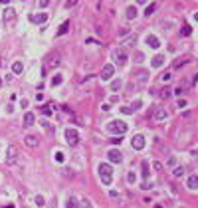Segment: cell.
I'll return each mask as SVG.
<instances>
[{
	"instance_id": "cell-2",
	"label": "cell",
	"mask_w": 198,
	"mask_h": 208,
	"mask_svg": "<svg viewBox=\"0 0 198 208\" xmlns=\"http://www.w3.org/2000/svg\"><path fill=\"white\" fill-rule=\"evenodd\" d=\"M107 129H109L111 133H119V135H123V133L127 131V123H123V121H109V125H107Z\"/></svg>"
},
{
	"instance_id": "cell-8",
	"label": "cell",
	"mask_w": 198,
	"mask_h": 208,
	"mask_svg": "<svg viewBox=\"0 0 198 208\" xmlns=\"http://www.w3.org/2000/svg\"><path fill=\"white\" fill-rule=\"evenodd\" d=\"M107 155H109V161H111V163H121V161H123L121 151H117V149H111Z\"/></svg>"
},
{
	"instance_id": "cell-18",
	"label": "cell",
	"mask_w": 198,
	"mask_h": 208,
	"mask_svg": "<svg viewBox=\"0 0 198 208\" xmlns=\"http://www.w3.org/2000/svg\"><path fill=\"white\" fill-rule=\"evenodd\" d=\"M196 184H198V176L192 175L190 178H188V188H192V190H194V188H196Z\"/></svg>"
},
{
	"instance_id": "cell-10",
	"label": "cell",
	"mask_w": 198,
	"mask_h": 208,
	"mask_svg": "<svg viewBox=\"0 0 198 208\" xmlns=\"http://www.w3.org/2000/svg\"><path fill=\"white\" fill-rule=\"evenodd\" d=\"M30 20H32L34 24H44L46 20H48V14H46V12H42V14H32Z\"/></svg>"
},
{
	"instance_id": "cell-9",
	"label": "cell",
	"mask_w": 198,
	"mask_h": 208,
	"mask_svg": "<svg viewBox=\"0 0 198 208\" xmlns=\"http://www.w3.org/2000/svg\"><path fill=\"white\" fill-rule=\"evenodd\" d=\"M113 71H115V67L111 66V64H107V66H103V69H101V79H111V76H113Z\"/></svg>"
},
{
	"instance_id": "cell-28",
	"label": "cell",
	"mask_w": 198,
	"mask_h": 208,
	"mask_svg": "<svg viewBox=\"0 0 198 208\" xmlns=\"http://www.w3.org/2000/svg\"><path fill=\"white\" fill-rule=\"evenodd\" d=\"M42 113H44L46 117H50V115H52V109H50V105H44V107H42Z\"/></svg>"
},
{
	"instance_id": "cell-33",
	"label": "cell",
	"mask_w": 198,
	"mask_h": 208,
	"mask_svg": "<svg viewBox=\"0 0 198 208\" xmlns=\"http://www.w3.org/2000/svg\"><path fill=\"white\" fill-rule=\"evenodd\" d=\"M36 204H38V206H44V198H42V196H36Z\"/></svg>"
},
{
	"instance_id": "cell-27",
	"label": "cell",
	"mask_w": 198,
	"mask_h": 208,
	"mask_svg": "<svg viewBox=\"0 0 198 208\" xmlns=\"http://www.w3.org/2000/svg\"><path fill=\"white\" fill-rule=\"evenodd\" d=\"M172 175H174V176H182V175H184V168H182V166H176Z\"/></svg>"
},
{
	"instance_id": "cell-16",
	"label": "cell",
	"mask_w": 198,
	"mask_h": 208,
	"mask_svg": "<svg viewBox=\"0 0 198 208\" xmlns=\"http://www.w3.org/2000/svg\"><path fill=\"white\" fill-rule=\"evenodd\" d=\"M163 64H165V58L163 55H154L153 58V67H161Z\"/></svg>"
},
{
	"instance_id": "cell-6",
	"label": "cell",
	"mask_w": 198,
	"mask_h": 208,
	"mask_svg": "<svg viewBox=\"0 0 198 208\" xmlns=\"http://www.w3.org/2000/svg\"><path fill=\"white\" fill-rule=\"evenodd\" d=\"M66 141L69 143V145H77V141H79V135H77L75 129H67V131H66Z\"/></svg>"
},
{
	"instance_id": "cell-25",
	"label": "cell",
	"mask_w": 198,
	"mask_h": 208,
	"mask_svg": "<svg viewBox=\"0 0 198 208\" xmlns=\"http://www.w3.org/2000/svg\"><path fill=\"white\" fill-rule=\"evenodd\" d=\"M190 32H192V28H190V26H182V30H180L182 36H190Z\"/></svg>"
},
{
	"instance_id": "cell-24",
	"label": "cell",
	"mask_w": 198,
	"mask_h": 208,
	"mask_svg": "<svg viewBox=\"0 0 198 208\" xmlns=\"http://www.w3.org/2000/svg\"><path fill=\"white\" fill-rule=\"evenodd\" d=\"M62 81H64V77H62V76H54V79H52V85L55 87V85H60Z\"/></svg>"
},
{
	"instance_id": "cell-1",
	"label": "cell",
	"mask_w": 198,
	"mask_h": 208,
	"mask_svg": "<svg viewBox=\"0 0 198 208\" xmlns=\"http://www.w3.org/2000/svg\"><path fill=\"white\" fill-rule=\"evenodd\" d=\"M99 176H101L103 184L109 186L111 180H113V168H111V164H99Z\"/></svg>"
},
{
	"instance_id": "cell-13",
	"label": "cell",
	"mask_w": 198,
	"mask_h": 208,
	"mask_svg": "<svg viewBox=\"0 0 198 208\" xmlns=\"http://www.w3.org/2000/svg\"><path fill=\"white\" fill-rule=\"evenodd\" d=\"M147 46H151V48H154V50H156V48L161 46V44H159V38L149 34V36H147Z\"/></svg>"
},
{
	"instance_id": "cell-17",
	"label": "cell",
	"mask_w": 198,
	"mask_h": 208,
	"mask_svg": "<svg viewBox=\"0 0 198 208\" xmlns=\"http://www.w3.org/2000/svg\"><path fill=\"white\" fill-rule=\"evenodd\" d=\"M133 18H137V8H135V6H129V8H127V20H133Z\"/></svg>"
},
{
	"instance_id": "cell-35",
	"label": "cell",
	"mask_w": 198,
	"mask_h": 208,
	"mask_svg": "<svg viewBox=\"0 0 198 208\" xmlns=\"http://www.w3.org/2000/svg\"><path fill=\"white\" fill-rule=\"evenodd\" d=\"M178 107H186V99H180L178 101Z\"/></svg>"
},
{
	"instance_id": "cell-22",
	"label": "cell",
	"mask_w": 198,
	"mask_h": 208,
	"mask_svg": "<svg viewBox=\"0 0 198 208\" xmlns=\"http://www.w3.org/2000/svg\"><path fill=\"white\" fill-rule=\"evenodd\" d=\"M170 93H172V89H168V87H163L161 89V97H170Z\"/></svg>"
},
{
	"instance_id": "cell-12",
	"label": "cell",
	"mask_w": 198,
	"mask_h": 208,
	"mask_svg": "<svg viewBox=\"0 0 198 208\" xmlns=\"http://www.w3.org/2000/svg\"><path fill=\"white\" fill-rule=\"evenodd\" d=\"M24 141H26L28 147H38V145H40L38 137H34V135H26V137H24Z\"/></svg>"
},
{
	"instance_id": "cell-36",
	"label": "cell",
	"mask_w": 198,
	"mask_h": 208,
	"mask_svg": "<svg viewBox=\"0 0 198 208\" xmlns=\"http://www.w3.org/2000/svg\"><path fill=\"white\" fill-rule=\"evenodd\" d=\"M83 208H93V206H91V202H89V200H83Z\"/></svg>"
},
{
	"instance_id": "cell-20",
	"label": "cell",
	"mask_w": 198,
	"mask_h": 208,
	"mask_svg": "<svg viewBox=\"0 0 198 208\" xmlns=\"http://www.w3.org/2000/svg\"><path fill=\"white\" fill-rule=\"evenodd\" d=\"M67 30H69V22H64L62 26H60V30H57V36H62V34H66Z\"/></svg>"
},
{
	"instance_id": "cell-29",
	"label": "cell",
	"mask_w": 198,
	"mask_h": 208,
	"mask_svg": "<svg viewBox=\"0 0 198 208\" xmlns=\"http://www.w3.org/2000/svg\"><path fill=\"white\" fill-rule=\"evenodd\" d=\"M143 176H145V178L149 176V163H147V161L143 163Z\"/></svg>"
},
{
	"instance_id": "cell-30",
	"label": "cell",
	"mask_w": 198,
	"mask_h": 208,
	"mask_svg": "<svg viewBox=\"0 0 198 208\" xmlns=\"http://www.w3.org/2000/svg\"><path fill=\"white\" fill-rule=\"evenodd\" d=\"M127 180H129V182H135V180H137V176H135V173H129V175H127Z\"/></svg>"
},
{
	"instance_id": "cell-19",
	"label": "cell",
	"mask_w": 198,
	"mask_h": 208,
	"mask_svg": "<svg viewBox=\"0 0 198 208\" xmlns=\"http://www.w3.org/2000/svg\"><path fill=\"white\" fill-rule=\"evenodd\" d=\"M22 69H24L22 62H16V64L12 66V71H14V73H22Z\"/></svg>"
},
{
	"instance_id": "cell-31",
	"label": "cell",
	"mask_w": 198,
	"mask_h": 208,
	"mask_svg": "<svg viewBox=\"0 0 198 208\" xmlns=\"http://www.w3.org/2000/svg\"><path fill=\"white\" fill-rule=\"evenodd\" d=\"M119 87H121V81H113V83H111V89H113V91H117Z\"/></svg>"
},
{
	"instance_id": "cell-26",
	"label": "cell",
	"mask_w": 198,
	"mask_h": 208,
	"mask_svg": "<svg viewBox=\"0 0 198 208\" xmlns=\"http://www.w3.org/2000/svg\"><path fill=\"white\" fill-rule=\"evenodd\" d=\"M184 64H186V60H176L174 64H172V67H174V69H178V67H180V66H184Z\"/></svg>"
},
{
	"instance_id": "cell-4",
	"label": "cell",
	"mask_w": 198,
	"mask_h": 208,
	"mask_svg": "<svg viewBox=\"0 0 198 208\" xmlns=\"http://www.w3.org/2000/svg\"><path fill=\"white\" fill-rule=\"evenodd\" d=\"M113 58H115V62H117L119 66H125V64H127V52H125V50H115V52H113Z\"/></svg>"
},
{
	"instance_id": "cell-5",
	"label": "cell",
	"mask_w": 198,
	"mask_h": 208,
	"mask_svg": "<svg viewBox=\"0 0 198 208\" xmlns=\"http://www.w3.org/2000/svg\"><path fill=\"white\" fill-rule=\"evenodd\" d=\"M131 145H133V149H135V151L145 149V137H143V135H135V137H133V141H131Z\"/></svg>"
},
{
	"instance_id": "cell-15",
	"label": "cell",
	"mask_w": 198,
	"mask_h": 208,
	"mask_svg": "<svg viewBox=\"0 0 198 208\" xmlns=\"http://www.w3.org/2000/svg\"><path fill=\"white\" fill-rule=\"evenodd\" d=\"M154 119H156V121H165L166 119V109L159 107V109L154 111Z\"/></svg>"
},
{
	"instance_id": "cell-23",
	"label": "cell",
	"mask_w": 198,
	"mask_h": 208,
	"mask_svg": "<svg viewBox=\"0 0 198 208\" xmlns=\"http://www.w3.org/2000/svg\"><path fill=\"white\" fill-rule=\"evenodd\" d=\"M154 8H156V4H154V2H153V4H149V6H147V10H145V14H147V16H151V14L154 12Z\"/></svg>"
},
{
	"instance_id": "cell-34",
	"label": "cell",
	"mask_w": 198,
	"mask_h": 208,
	"mask_svg": "<svg viewBox=\"0 0 198 208\" xmlns=\"http://www.w3.org/2000/svg\"><path fill=\"white\" fill-rule=\"evenodd\" d=\"M121 137H115V139H111V143H113V145H121Z\"/></svg>"
},
{
	"instance_id": "cell-3",
	"label": "cell",
	"mask_w": 198,
	"mask_h": 208,
	"mask_svg": "<svg viewBox=\"0 0 198 208\" xmlns=\"http://www.w3.org/2000/svg\"><path fill=\"white\" fill-rule=\"evenodd\" d=\"M2 20H4V24H6L8 28H12V26L16 24V12L12 10V8H6V10H4V16H2Z\"/></svg>"
},
{
	"instance_id": "cell-11",
	"label": "cell",
	"mask_w": 198,
	"mask_h": 208,
	"mask_svg": "<svg viewBox=\"0 0 198 208\" xmlns=\"http://www.w3.org/2000/svg\"><path fill=\"white\" fill-rule=\"evenodd\" d=\"M34 121H36V115L28 111V113L24 115V127H32V125H34Z\"/></svg>"
},
{
	"instance_id": "cell-21",
	"label": "cell",
	"mask_w": 198,
	"mask_h": 208,
	"mask_svg": "<svg viewBox=\"0 0 198 208\" xmlns=\"http://www.w3.org/2000/svg\"><path fill=\"white\" fill-rule=\"evenodd\" d=\"M66 208H79V204H77V200H75V198L71 196V198H69V200H67Z\"/></svg>"
},
{
	"instance_id": "cell-7",
	"label": "cell",
	"mask_w": 198,
	"mask_h": 208,
	"mask_svg": "<svg viewBox=\"0 0 198 208\" xmlns=\"http://www.w3.org/2000/svg\"><path fill=\"white\" fill-rule=\"evenodd\" d=\"M16 157H18V149H16L14 145H10V147H8V151H6V163L12 164L14 161H16Z\"/></svg>"
},
{
	"instance_id": "cell-32",
	"label": "cell",
	"mask_w": 198,
	"mask_h": 208,
	"mask_svg": "<svg viewBox=\"0 0 198 208\" xmlns=\"http://www.w3.org/2000/svg\"><path fill=\"white\" fill-rule=\"evenodd\" d=\"M161 79H163L165 83H168V81H170V73H163V77H161Z\"/></svg>"
},
{
	"instance_id": "cell-14",
	"label": "cell",
	"mask_w": 198,
	"mask_h": 208,
	"mask_svg": "<svg viewBox=\"0 0 198 208\" xmlns=\"http://www.w3.org/2000/svg\"><path fill=\"white\" fill-rule=\"evenodd\" d=\"M147 79H149V73H147V71H139V73H137V83H139V85H145Z\"/></svg>"
}]
</instances>
